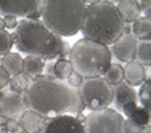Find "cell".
<instances>
[{
  "instance_id": "obj_25",
  "label": "cell",
  "mask_w": 151,
  "mask_h": 133,
  "mask_svg": "<svg viewBox=\"0 0 151 133\" xmlns=\"http://www.w3.org/2000/svg\"><path fill=\"white\" fill-rule=\"evenodd\" d=\"M12 46H13L12 35L6 31H0V58L8 55V53L12 51Z\"/></svg>"
},
{
  "instance_id": "obj_30",
  "label": "cell",
  "mask_w": 151,
  "mask_h": 133,
  "mask_svg": "<svg viewBox=\"0 0 151 133\" xmlns=\"http://www.w3.org/2000/svg\"><path fill=\"white\" fill-rule=\"evenodd\" d=\"M138 5H140L142 15H145V18L150 19V16H151V2L150 0H142V2H138Z\"/></svg>"
},
{
  "instance_id": "obj_16",
  "label": "cell",
  "mask_w": 151,
  "mask_h": 133,
  "mask_svg": "<svg viewBox=\"0 0 151 133\" xmlns=\"http://www.w3.org/2000/svg\"><path fill=\"white\" fill-rule=\"evenodd\" d=\"M0 66L8 72L10 77L18 75V74H23V56H21L19 53L10 51L8 55L2 56V63H0Z\"/></svg>"
},
{
  "instance_id": "obj_22",
  "label": "cell",
  "mask_w": 151,
  "mask_h": 133,
  "mask_svg": "<svg viewBox=\"0 0 151 133\" xmlns=\"http://www.w3.org/2000/svg\"><path fill=\"white\" fill-rule=\"evenodd\" d=\"M31 84V79H27L24 74H18V75H13V77H10V92H15V93H24L27 90Z\"/></svg>"
},
{
  "instance_id": "obj_2",
  "label": "cell",
  "mask_w": 151,
  "mask_h": 133,
  "mask_svg": "<svg viewBox=\"0 0 151 133\" xmlns=\"http://www.w3.org/2000/svg\"><path fill=\"white\" fill-rule=\"evenodd\" d=\"M10 35L18 51L24 53L26 56H34L42 61H53L56 58L61 59L64 40L52 34L40 19L18 21L15 32Z\"/></svg>"
},
{
  "instance_id": "obj_10",
  "label": "cell",
  "mask_w": 151,
  "mask_h": 133,
  "mask_svg": "<svg viewBox=\"0 0 151 133\" xmlns=\"http://www.w3.org/2000/svg\"><path fill=\"white\" fill-rule=\"evenodd\" d=\"M137 44H138V40L132 34H122L113 44V48L109 50L111 56H114L121 63H130L135 59Z\"/></svg>"
},
{
  "instance_id": "obj_7",
  "label": "cell",
  "mask_w": 151,
  "mask_h": 133,
  "mask_svg": "<svg viewBox=\"0 0 151 133\" xmlns=\"http://www.w3.org/2000/svg\"><path fill=\"white\" fill-rule=\"evenodd\" d=\"M84 133H125L124 130V117L116 109H100L92 111L85 120Z\"/></svg>"
},
{
  "instance_id": "obj_8",
  "label": "cell",
  "mask_w": 151,
  "mask_h": 133,
  "mask_svg": "<svg viewBox=\"0 0 151 133\" xmlns=\"http://www.w3.org/2000/svg\"><path fill=\"white\" fill-rule=\"evenodd\" d=\"M27 111L23 93L15 92H0V116L3 119L18 120Z\"/></svg>"
},
{
  "instance_id": "obj_32",
  "label": "cell",
  "mask_w": 151,
  "mask_h": 133,
  "mask_svg": "<svg viewBox=\"0 0 151 133\" xmlns=\"http://www.w3.org/2000/svg\"><path fill=\"white\" fill-rule=\"evenodd\" d=\"M8 82H10V75L8 72H6L5 69H3L2 66H0V90H3L8 85Z\"/></svg>"
},
{
  "instance_id": "obj_14",
  "label": "cell",
  "mask_w": 151,
  "mask_h": 133,
  "mask_svg": "<svg viewBox=\"0 0 151 133\" xmlns=\"http://www.w3.org/2000/svg\"><path fill=\"white\" fill-rule=\"evenodd\" d=\"M146 69L148 67H143L142 64H138L137 61H130V63H125V67H124V80L125 84L129 85V87H138V85H142L143 82L146 80Z\"/></svg>"
},
{
  "instance_id": "obj_31",
  "label": "cell",
  "mask_w": 151,
  "mask_h": 133,
  "mask_svg": "<svg viewBox=\"0 0 151 133\" xmlns=\"http://www.w3.org/2000/svg\"><path fill=\"white\" fill-rule=\"evenodd\" d=\"M3 23H5V29H16L18 18H15V16H3Z\"/></svg>"
},
{
  "instance_id": "obj_11",
  "label": "cell",
  "mask_w": 151,
  "mask_h": 133,
  "mask_svg": "<svg viewBox=\"0 0 151 133\" xmlns=\"http://www.w3.org/2000/svg\"><path fill=\"white\" fill-rule=\"evenodd\" d=\"M45 133H84V125L74 116L52 117L45 127Z\"/></svg>"
},
{
  "instance_id": "obj_6",
  "label": "cell",
  "mask_w": 151,
  "mask_h": 133,
  "mask_svg": "<svg viewBox=\"0 0 151 133\" xmlns=\"http://www.w3.org/2000/svg\"><path fill=\"white\" fill-rule=\"evenodd\" d=\"M77 90L84 106L92 111L106 109L113 104V85L108 84L103 77L84 79Z\"/></svg>"
},
{
  "instance_id": "obj_33",
  "label": "cell",
  "mask_w": 151,
  "mask_h": 133,
  "mask_svg": "<svg viewBox=\"0 0 151 133\" xmlns=\"http://www.w3.org/2000/svg\"><path fill=\"white\" fill-rule=\"evenodd\" d=\"M137 107H138V104H135V103H129V104H125V106L122 107V112H124V116L127 117V119H130V117H132V114L135 112Z\"/></svg>"
},
{
  "instance_id": "obj_36",
  "label": "cell",
  "mask_w": 151,
  "mask_h": 133,
  "mask_svg": "<svg viewBox=\"0 0 151 133\" xmlns=\"http://www.w3.org/2000/svg\"><path fill=\"white\" fill-rule=\"evenodd\" d=\"M0 31H5V23H3V18H0Z\"/></svg>"
},
{
  "instance_id": "obj_23",
  "label": "cell",
  "mask_w": 151,
  "mask_h": 133,
  "mask_svg": "<svg viewBox=\"0 0 151 133\" xmlns=\"http://www.w3.org/2000/svg\"><path fill=\"white\" fill-rule=\"evenodd\" d=\"M84 109H85V106L82 103L81 95H79V90L71 87V103H69V107H68V112L69 114H82Z\"/></svg>"
},
{
  "instance_id": "obj_37",
  "label": "cell",
  "mask_w": 151,
  "mask_h": 133,
  "mask_svg": "<svg viewBox=\"0 0 151 133\" xmlns=\"http://www.w3.org/2000/svg\"><path fill=\"white\" fill-rule=\"evenodd\" d=\"M0 63H2V58H0Z\"/></svg>"
},
{
  "instance_id": "obj_20",
  "label": "cell",
  "mask_w": 151,
  "mask_h": 133,
  "mask_svg": "<svg viewBox=\"0 0 151 133\" xmlns=\"http://www.w3.org/2000/svg\"><path fill=\"white\" fill-rule=\"evenodd\" d=\"M103 79L111 85L119 84V82L124 80V67L119 63H111L109 67L106 69V72L103 74Z\"/></svg>"
},
{
  "instance_id": "obj_17",
  "label": "cell",
  "mask_w": 151,
  "mask_h": 133,
  "mask_svg": "<svg viewBox=\"0 0 151 133\" xmlns=\"http://www.w3.org/2000/svg\"><path fill=\"white\" fill-rule=\"evenodd\" d=\"M44 61L39 59V58H34V56H26L23 58V74L26 75L27 79H37L40 75H44Z\"/></svg>"
},
{
  "instance_id": "obj_15",
  "label": "cell",
  "mask_w": 151,
  "mask_h": 133,
  "mask_svg": "<svg viewBox=\"0 0 151 133\" xmlns=\"http://www.w3.org/2000/svg\"><path fill=\"white\" fill-rule=\"evenodd\" d=\"M116 8H117V11H119L124 24L134 23L138 18H142L140 5H138L137 0H121L119 3H116Z\"/></svg>"
},
{
  "instance_id": "obj_13",
  "label": "cell",
  "mask_w": 151,
  "mask_h": 133,
  "mask_svg": "<svg viewBox=\"0 0 151 133\" xmlns=\"http://www.w3.org/2000/svg\"><path fill=\"white\" fill-rule=\"evenodd\" d=\"M129 103L138 104V95L132 87H129L125 82H119V84L113 85V104L117 109L122 111V107Z\"/></svg>"
},
{
  "instance_id": "obj_28",
  "label": "cell",
  "mask_w": 151,
  "mask_h": 133,
  "mask_svg": "<svg viewBox=\"0 0 151 133\" xmlns=\"http://www.w3.org/2000/svg\"><path fill=\"white\" fill-rule=\"evenodd\" d=\"M64 82H66V84L69 85V87H73V88H79V87L82 85V82H84V79H82L79 74L73 72V74H71V75H69V77H68Z\"/></svg>"
},
{
  "instance_id": "obj_21",
  "label": "cell",
  "mask_w": 151,
  "mask_h": 133,
  "mask_svg": "<svg viewBox=\"0 0 151 133\" xmlns=\"http://www.w3.org/2000/svg\"><path fill=\"white\" fill-rule=\"evenodd\" d=\"M73 72L74 69L69 59H56V63H53V77L58 80H66Z\"/></svg>"
},
{
  "instance_id": "obj_34",
  "label": "cell",
  "mask_w": 151,
  "mask_h": 133,
  "mask_svg": "<svg viewBox=\"0 0 151 133\" xmlns=\"http://www.w3.org/2000/svg\"><path fill=\"white\" fill-rule=\"evenodd\" d=\"M44 75H48V77H53V63H48V64H45V67H44Z\"/></svg>"
},
{
  "instance_id": "obj_35",
  "label": "cell",
  "mask_w": 151,
  "mask_h": 133,
  "mask_svg": "<svg viewBox=\"0 0 151 133\" xmlns=\"http://www.w3.org/2000/svg\"><path fill=\"white\" fill-rule=\"evenodd\" d=\"M140 133H151V128H150V125H146V127L143 128V130L140 132Z\"/></svg>"
},
{
  "instance_id": "obj_3",
  "label": "cell",
  "mask_w": 151,
  "mask_h": 133,
  "mask_svg": "<svg viewBox=\"0 0 151 133\" xmlns=\"http://www.w3.org/2000/svg\"><path fill=\"white\" fill-rule=\"evenodd\" d=\"M124 26L125 24L116 8V3L101 0L92 2L85 6L81 31L84 39L108 46L122 35Z\"/></svg>"
},
{
  "instance_id": "obj_4",
  "label": "cell",
  "mask_w": 151,
  "mask_h": 133,
  "mask_svg": "<svg viewBox=\"0 0 151 133\" xmlns=\"http://www.w3.org/2000/svg\"><path fill=\"white\" fill-rule=\"evenodd\" d=\"M87 3L81 0H44L42 23L58 37H73L82 27Z\"/></svg>"
},
{
  "instance_id": "obj_1",
  "label": "cell",
  "mask_w": 151,
  "mask_h": 133,
  "mask_svg": "<svg viewBox=\"0 0 151 133\" xmlns=\"http://www.w3.org/2000/svg\"><path fill=\"white\" fill-rule=\"evenodd\" d=\"M23 96L29 111H34L42 117H56L68 112L71 103V87L64 80L40 75L31 80Z\"/></svg>"
},
{
  "instance_id": "obj_9",
  "label": "cell",
  "mask_w": 151,
  "mask_h": 133,
  "mask_svg": "<svg viewBox=\"0 0 151 133\" xmlns=\"http://www.w3.org/2000/svg\"><path fill=\"white\" fill-rule=\"evenodd\" d=\"M39 6H40V0H0V15L27 18Z\"/></svg>"
},
{
  "instance_id": "obj_19",
  "label": "cell",
  "mask_w": 151,
  "mask_h": 133,
  "mask_svg": "<svg viewBox=\"0 0 151 133\" xmlns=\"http://www.w3.org/2000/svg\"><path fill=\"white\" fill-rule=\"evenodd\" d=\"M135 61L138 64H142L143 67H150L151 66V42L140 40L138 44H137Z\"/></svg>"
},
{
  "instance_id": "obj_29",
  "label": "cell",
  "mask_w": 151,
  "mask_h": 133,
  "mask_svg": "<svg viewBox=\"0 0 151 133\" xmlns=\"http://www.w3.org/2000/svg\"><path fill=\"white\" fill-rule=\"evenodd\" d=\"M3 128H5L8 133H19L21 132L19 122L15 120V119H8V120L5 122V125H3Z\"/></svg>"
},
{
  "instance_id": "obj_27",
  "label": "cell",
  "mask_w": 151,
  "mask_h": 133,
  "mask_svg": "<svg viewBox=\"0 0 151 133\" xmlns=\"http://www.w3.org/2000/svg\"><path fill=\"white\" fill-rule=\"evenodd\" d=\"M145 127H140L138 124H135L132 119H124V130L125 133H140Z\"/></svg>"
},
{
  "instance_id": "obj_24",
  "label": "cell",
  "mask_w": 151,
  "mask_h": 133,
  "mask_svg": "<svg viewBox=\"0 0 151 133\" xmlns=\"http://www.w3.org/2000/svg\"><path fill=\"white\" fill-rule=\"evenodd\" d=\"M132 120L135 122V124H138L140 127H146V125H150V109H145V107H137L135 112L132 114Z\"/></svg>"
},
{
  "instance_id": "obj_18",
  "label": "cell",
  "mask_w": 151,
  "mask_h": 133,
  "mask_svg": "<svg viewBox=\"0 0 151 133\" xmlns=\"http://www.w3.org/2000/svg\"><path fill=\"white\" fill-rule=\"evenodd\" d=\"M134 26L130 27V34L134 35L137 40H143V42H150L151 40V21L148 18L142 16L137 21H134Z\"/></svg>"
},
{
  "instance_id": "obj_5",
  "label": "cell",
  "mask_w": 151,
  "mask_h": 133,
  "mask_svg": "<svg viewBox=\"0 0 151 133\" xmlns=\"http://www.w3.org/2000/svg\"><path fill=\"white\" fill-rule=\"evenodd\" d=\"M111 51L105 45L96 42L82 39L77 40L71 46L69 63L74 72L79 74L82 79L103 77L106 69L111 64Z\"/></svg>"
},
{
  "instance_id": "obj_26",
  "label": "cell",
  "mask_w": 151,
  "mask_h": 133,
  "mask_svg": "<svg viewBox=\"0 0 151 133\" xmlns=\"http://www.w3.org/2000/svg\"><path fill=\"white\" fill-rule=\"evenodd\" d=\"M150 93H151V80L146 79V82L142 84L140 93H137V95H138V99L143 104L142 107H145V109H150Z\"/></svg>"
},
{
  "instance_id": "obj_12",
  "label": "cell",
  "mask_w": 151,
  "mask_h": 133,
  "mask_svg": "<svg viewBox=\"0 0 151 133\" xmlns=\"http://www.w3.org/2000/svg\"><path fill=\"white\" fill-rule=\"evenodd\" d=\"M50 119L52 117H42L37 112L27 109L23 116L18 119V122H19L21 130L27 133H45V127L50 122Z\"/></svg>"
},
{
  "instance_id": "obj_38",
  "label": "cell",
  "mask_w": 151,
  "mask_h": 133,
  "mask_svg": "<svg viewBox=\"0 0 151 133\" xmlns=\"http://www.w3.org/2000/svg\"><path fill=\"white\" fill-rule=\"evenodd\" d=\"M0 117H2V116H0Z\"/></svg>"
}]
</instances>
